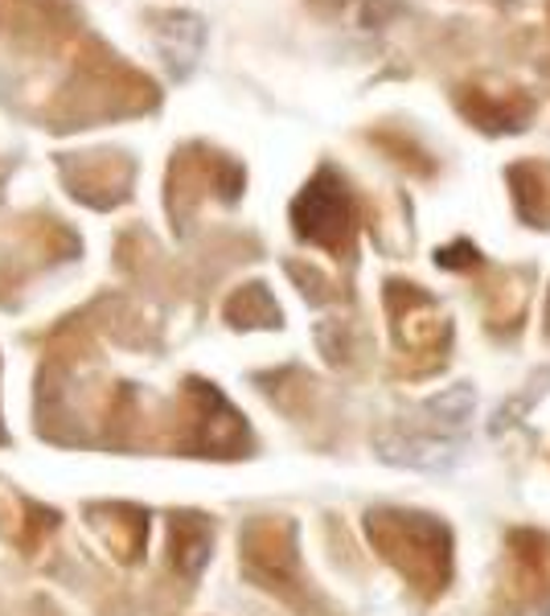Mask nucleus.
<instances>
[{"label":"nucleus","mask_w":550,"mask_h":616,"mask_svg":"<svg viewBox=\"0 0 550 616\" xmlns=\"http://www.w3.org/2000/svg\"><path fill=\"white\" fill-rule=\"evenodd\" d=\"M206 547H210V535L206 526L194 518H173V559H177L185 571H197V563L206 559Z\"/></svg>","instance_id":"1"}]
</instances>
